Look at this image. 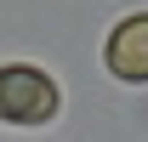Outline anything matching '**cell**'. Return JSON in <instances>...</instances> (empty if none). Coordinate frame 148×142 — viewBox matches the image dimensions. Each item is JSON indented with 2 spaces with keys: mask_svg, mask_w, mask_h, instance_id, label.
Segmentation results:
<instances>
[{
  "mask_svg": "<svg viewBox=\"0 0 148 142\" xmlns=\"http://www.w3.org/2000/svg\"><path fill=\"white\" fill-rule=\"evenodd\" d=\"M63 91L46 68L34 63H0V125H17V131H40L57 119Z\"/></svg>",
  "mask_w": 148,
  "mask_h": 142,
  "instance_id": "cell-1",
  "label": "cell"
},
{
  "mask_svg": "<svg viewBox=\"0 0 148 142\" xmlns=\"http://www.w3.org/2000/svg\"><path fill=\"white\" fill-rule=\"evenodd\" d=\"M103 63H108V74L125 80V85H143L148 80V12H131V17H120L108 29Z\"/></svg>",
  "mask_w": 148,
  "mask_h": 142,
  "instance_id": "cell-2",
  "label": "cell"
}]
</instances>
